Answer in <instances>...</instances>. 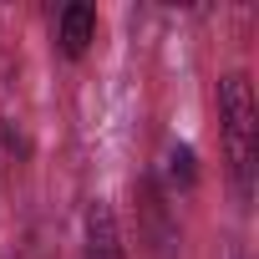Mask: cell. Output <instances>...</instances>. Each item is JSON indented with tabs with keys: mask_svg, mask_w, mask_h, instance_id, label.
<instances>
[{
	"mask_svg": "<svg viewBox=\"0 0 259 259\" xmlns=\"http://www.w3.org/2000/svg\"><path fill=\"white\" fill-rule=\"evenodd\" d=\"M219 127H224V158H229V178L234 193L249 198L254 193V87L244 71H229L219 81Z\"/></svg>",
	"mask_w": 259,
	"mask_h": 259,
	"instance_id": "6da1fadb",
	"label": "cell"
},
{
	"mask_svg": "<svg viewBox=\"0 0 259 259\" xmlns=\"http://www.w3.org/2000/svg\"><path fill=\"white\" fill-rule=\"evenodd\" d=\"M56 41H61V51H66V56H81V51L97 41V11H92V6H81V0L61 6V16H56Z\"/></svg>",
	"mask_w": 259,
	"mask_h": 259,
	"instance_id": "7a4b0ae2",
	"label": "cell"
},
{
	"mask_svg": "<svg viewBox=\"0 0 259 259\" xmlns=\"http://www.w3.org/2000/svg\"><path fill=\"white\" fill-rule=\"evenodd\" d=\"M81 259H122V239H117V219L107 203L87 208V239H81Z\"/></svg>",
	"mask_w": 259,
	"mask_h": 259,
	"instance_id": "3957f363",
	"label": "cell"
},
{
	"mask_svg": "<svg viewBox=\"0 0 259 259\" xmlns=\"http://www.w3.org/2000/svg\"><path fill=\"white\" fill-rule=\"evenodd\" d=\"M173 183H183V188L193 183V153H188V148L173 153Z\"/></svg>",
	"mask_w": 259,
	"mask_h": 259,
	"instance_id": "277c9868",
	"label": "cell"
}]
</instances>
